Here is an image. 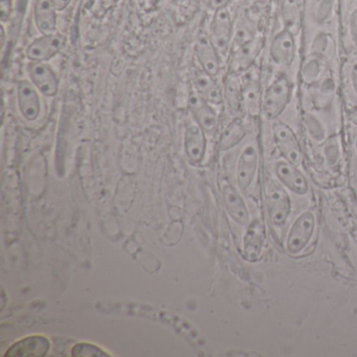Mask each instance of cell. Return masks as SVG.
I'll return each instance as SVG.
<instances>
[{"mask_svg": "<svg viewBox=\"0 0 357 357\" xmlns=\"http://www.w3.org/2000/svg\"><path fill=\"white\" fill-rule=\"evenodd\" d=\"M317 66H319V64H317V60H311V61L309 62L308 64H307V66H305V80L308 81V82H310V81H313L314 80L315 78H317V75H319V70H313V68H317Z\"/></svg>", "mask_w": 357, "mask_h": 357, "instance_id": "obj_28", "label": "cell"}, {"mask_svg": "<svg viewBox=\"0 0 357 357\" xmlns=\"http://www.w3.org/2000/svg\"><path fill=\"white\" fill-rule=\"evenodd\" d=\"M349 120L357 127V106L351 108L350 112H349Z\"/></svg>", "mask_w": 357, "mask_h": 357, "instance_id": "obj_32", "label": "cell"}, {"mask_svg": "<svg viewBox=\"0 0 357 357\" xmlns=\"http://www.w3.org/2000/svg\"><path fill=\"white\" fill-rule=\"evenodd\" d=\"M262 101L259 79L256 76H250L242 86V104L248 112L257 114L262 108Z\"/></svg>", "mask_w": 357, "mask_h": 357, "instance_id": "obj_21", "label": "cell"}, {"mask_svg": "<svg viewBox=\"0 0 357 357\" xmlns=\"http://www.w3.org/2000/svg\"><path fill=\"white\" fill-rule=\"evenodd\" d=\"M17 101L20 114L26 120L35 121L41 112V100L38 89L28 80L17 84Z\"/></svg>", "mask_w": 357, "mask_h": 357, "instance_id": "obj_10", "label": "cell"}, {"mask_svg": "<svg viewBox=\"0 0 357 357\" xmlns=\"http://www.w3.org/2000/svg\"><path fill=\"white\" fill-rule=\"evenodd\" d=\"M282 16H283L285 29L290 31L292 34L298 32L301 24V11L298 0H283Z\"/></svg>", "mask_w": 357, "mask_h": 357, "instance_id": "obj_23", "label": "cell"}, {"mask_svg": "<svg viewBox=\"0 0 357 357\" xmlns=\"http://www.w3.org/2000/svg\"><path fill=\"white\" fill-rule=\"evenodd\" d=\"M188 104L196 123H198L206 132H214L218 125V118L216 112L211 107V104L202 99L196 93L190 95Z\"/></svg>", "mask_w": 357, "mask_h": 357, "instance_id": "obj_17", "label": "cell"}, {"mask_svg": "<svg viewBox=\"0 0 357 357\" xmlns=\"http://www.w3.org/2000/svg\"><path fill=\"white\" fill-rule=\"evenodd\" d=\"M292 86L285 75H280L267 87L263 96L262 110L268 121L277 119L287 107L291 100Z\"/></svg>", "mask_w": 357, "mask_h": 357, "instance_id": "obj_1", "label": "cell"}, {"mask_svg": "<svg viewBox=\"0 0 357 357\" xmlns=\"http://www.w3.org/2000/svg\"><path fill=\"white\" fill-rule=\"evenodd\" d=\"M246 133H248V129H246L245 125H244L241 119H235V120L231 121L223 131L222 135H221V150L225 151V150H229L235 147L243 141L244 137H246Z\"/></svg>", "mask_w": 357, "mask_h": 357, "instance_id": "obj_22", "label": "cell"}, {"mask_svg": "<svg viewBox=\"0 0 357 357\" xmlns=\"http://www.w3.org/2000/svg\"><path fill=\"white\" fill-rule=\"evenodd\" d=\"M31 82L45 97L53 98L59 91V79L53 68L45 62H32L29 66Z\"/></svg>", "mask_w": 357, "mask_h": 357, "instance_id": "obj_8", "label": "cell"}, {"mask_svg": "<svg viewBox=\"0 0 357 357\" xmlns=\"http://www.w3.org/2000/svg\"><path fill=\"white\" fill-rule=\"evenodd\" d=\"M261 49V43L254 38L240 47H235L229 62V72L233 75L241 74L250 70L254 64Z\"/></svg>", "mask_w": 357, "mask_h": 357, "instance_id": "obj_15", "label": "cell"}, {"mask_svg": "<svg viewBox=\"0 0 357 357\" xmlns=\"http://www.w3.org/2000/svg\"><path fill=\"white\" fill-rule=\"evenodd\" d=\"M66 43V37L60 33L43 35L29 45L26 55L32 62L47 61L58 55Z\"/></svg>", "mask_w": 357, "mask_h": 357, "instance_id": "obj_6", "label": "cell"}, {"mask_svg": "<svg viewBox=\"0 0 357 357\" xmlns=\"http://www.w3.org/2000/svg\"><path fill=\"white\" fill-rule=\"evenodd\" d=\"M52 1H53L54 6H55L56 10L58 12H62L70 5L73 0H52Z\"/></svg>", "mask_w": 357, "mask_h": 357, "instance_id": "obj_31", "label": "cell"}, {"mask_svg": "<svg viewBox=\"0 0 357 357\" xmlns=\"http://www.w3.org/2000/svg\"><path fill=\"white\" fill-rule=\"evenodd\" d=\"M315 229L314 214L310 211L302 213L292 223L286 238V250L290 255H298L308 245Z\"/></svg>", "mask_w": 357, "mask_h": 357, "instance_id": "obj_3", "label": "cell"}, {"mask_svg": "<svg viewBox=\"0 0 357 357\" xmlns=\"http://www.w3.org/2000/svg\"><path fill=\"white\" fill-rule=\"evenodd\" d=\"M266 231L261 219H254L248 225V231L243 239V254L246 260L256 262L262 256L264 248Z\"/></svg>", "mask_w": 357, "mask_h": 357, "instance_id": "obj_12", "label": "cell"}, {"mask_svg": "<svg viewBox=\"0 0 357 357\" xmlns=\"http://www.w3.org/2000/svg\"><path fill=\"white\" fill-rule=\"evenodd\" d=\"M1 34H0V43H1V49H5L6 40H7V34H6L5 26H1Z\"/></svg>", "mask_w": 357, "mask_h": 357, "instance_id": "obj_33", "label": "cell"}, {"mask_svg": "<svg viewBox=\"0 0 357 357\" xmlns=\"http://www.w3.org/2000/svg\"><path fill=\"white\" fill-rule=\"evenodd\" d=\"M273 139L286 162L298 167L302 164V149L296 133L283 122L273 124Z\"/></svg>", "mask_w": 357, "mask_h": 357, "instance_id": "obj_4", "label": "cell"}, {"mask_svg": "<svg viewBox=\"0 0 357 357\" xmlns=\"http://www.w3.org/2000/svg\"><path fill=\"white\" fill-rule=\"evenodd\" d=\"M275 174L280 183L289 191L298 195H305L308 193V181L294 165L286 160L278 162L275 166Z\"/></svg>", "mask_w": 357, "mask_h": 357, "instance_id": "obj_13", "label": "cell"}, {"mask_svg": "<svg viewBox=\"0 0 357 357\" xmlns=\"http://www.w3.org/2000/svg\"><path fill=\"white\" fill-rule=\"evenodd\" d=\"M349 80H350L353 91L357 97V61L353 62L349 68Z\"/></svg>", "mask_w": 357, "mask_h": 357, "instance_id": "obj_29", "label": "cell"}, {"mask_svg": "<svg viewBox=\"0 0 357 357\" xmlns=\"http://www.w3.org/2000/svg\"><path fill=\"white\" fill-rule=\"evenodd\" d=\"M72 355L74 357H103L109 356L107 353L104 352L101 348L95 344L80 342L74 346L72 350Z\"/></svg>", "mask_w": 357, "mask_h": 357, "instance_id": "obj_24", "label": "cell"}, {"mask_svg": "<svg viewBox=\"0 0 357 357\" xmlns=\"http://www.w3.org/2000/svg\"><path fill=\"white\" fill-rule=\"evenodd\" d=\"M222 198L227 212L240 225H246L250 219L248 206L237 190L229 183L222 185Z\"/></svg>", "mask_w": 357, "mask_h": 357, "instance_id": "obj_18", "label": "cell"}, {"mask_svg": "<svg viewBox=\"0 0 357 357\" xmlns=\"http://www.w3.org/2000/svg\"><path fill=\"white\" fill-rule=\"evenodd\" d=\"M349 32H350L351 40L357 49V9L351 13L349 20Z\"/></svg>", "mask_w": 357, "mask_h": 357, "instance_id": "obj_27", "label": "cell"}, {"mask_svg": "<svg viewBox=\"0 0 357 357\" xmlns=\"http://www.w3.org/2000/svg\"><path fill=\"white\" fill-rule=\"evenodd\" d=\"M355 149H356V152H357V139H355Z\"/></svg>", "mask_w": 357, "mask_h": 357, "instance_id": "obj_34", "label": "cell"}, {"mask_svg": "<svg viewBox=\"0 0 357 357\" xmlns=\"http://www.w3.org/2000/svg\"><path fill=\"white\" fill-rule=\"evenodd\" d=\"M231 1H233V0H210V1H208V7L215 12L217 11V10L227 8V6H229Z\"/></svg>", "mask_w": 357, "mask_h": 357, "instance_id": "obj_30", "label": "cell"}, {"mask_svg": "<svg viewBox=\"0 0 357 357\" xmlns=\"http://www.w3.org/2000/svg\"><path fill=\"white\" fill-rule=\"evenodd\" d=\"M206 141L204 130L198 123L188 126L185 135V148L192 162H200L206 153Z\"/></svg>", "mask_w": 357, "mask_h": 357, "instance_id": "obj_20", "label": "cell"}, {"mask_svg": "<svg viewBox=\"0 0 357 357\" xmlns=\"http://www.w3.org/2000/svg\"><path fill=\"white\" fill-rule=\"evenodd\" d=\"M267 214L273 225L281 227L291 212V202L285 187L280 181L271 179L265 190Z\"/></svg>", "mask_w": 357, "mask_h": 357, "instance_id": "obj_2", "label": "cell"}, {"mask_svg": "<svg viewBox=\"0 0 357 357\" xmlns=\"http://www.w3.org/2000/svg\"><path fill=\"white\" fill-rule=\"evenodd\" d=\"M193 83L195 93L204 101L213 104V105H221L222 104V91L219 87L214 76L204 72L202 68V70H196Z\"/></svg>", "mask_w": 357, "mask_h": 357, "instance_id": "obj_16", "label": "cell"}, {"mask_svg": "<svg viewBox=\"0 0 357 357\" xmlns=\"http://www.w3.org/2000/svg\"><path fill=\"white\" fill-rule=\"evenodd\" d=\"M13 10V0H0V20L3 24H6L11 20Z\"/></svg>", "mask_w": 357, "mask_h": 357, "instance_id": "obj_26", "label": "cell"}, {"mask_svg": "<svg viewBox=\"0 0 357 357\" xmlns=\"http://www.w3.org/2000/svg\"><path fill=\"white\" fill-rule=\"evenodd\" d=\"M51 348L50 340L45 336L34 335L15 342L6 353V357H43Z\"/></svg>", "mask_w": 357, "mask_h": 357, "instance_id": "obj_14", "label": "cell"}, {"mask_svg": "<svg viewBox=\"0 0 357 357\" xmlns=\"http://www.w3.org/2000/svg\"><path fill=\"white\" fill-rule=\"evenodd\" d=\"M195 53L202 70L216 77L221 70V55L211 40L210 34L202 32L198 35Z\"/></svg>", "mask_w": 357, "mask_h": 357, "instance_id": "obj_9", "label": "cell"}, {"mask_svg": "<svg viewBox=\"0 0 357 357\" xmlns=\"http://www.w3.org/2000/svg\"><path fill=\"white\" fill-rule=\"evenodd\" d=\"M271 57L275 63L283 68H289L296 58V43L294 34L284 29L273 37L271 45Z\"/></svg>", "mask_w": 357, "mask_h": 357, "instance_id": "obj_11", "label": "cell"}, {"mask_svg": "<svg viewBox=\"0 0 357 357\" xmlns=\"http://www.w3.org/2000/svg\"><path fill=\"white\" fill-rule=\"evenodd\" d=\"M305 125H306L311 139H314L315 142L323 141L325 132H324L321 122L314 116L310 114H305Z\"/></svg>", "mask_w": 357, "mask_h": 357, "instance_id": "obj_25", "label": "cell"}, {"mask_svg": "<svg viewBox=\"0 0 357 357\" xmlns=\"http://www.w3.org/2000/svg\"><path fill=\"white\" fill-rule=\"evenodd\" d=\"M258 166V148L254 143L248 144L240 154L236 170L237 183L241 191L245 192L250 189L256 177Z\"/></svg>", "mask_w": 357, "mask_h": 357, "instance_id": "obj_7", "label": "cell"}, {"mask_svg": "<svg viewBox=\"0 0 357 357\" xmlns=\"http://www.w3.org/2000/svg\"><path fill=\"white\" fill-rule=\"evenodd\" d=\"M233 20L227 8L214 12L210 26V37L221 56L227 55L233 39Z\"/></svg>", "mask_w": 357, "mask_h": 357, "instance_id": "obj_5", "label": "cell"}, {"mask_svg": "<svg viewBox=\"0 0 357 357\" xmlns=\"http://www.w3.org/2000/svg\"><path fill=\"white\" fill-rule=\"evenodd\" d=\"M57 12L52 0H36L35 1V24L41 34L47 35L56 33Z\"/></svg>", "mask_w": 357, "mask_h": 357, "instance_id": "obj_19", "label": "cell"}]
</instances>
